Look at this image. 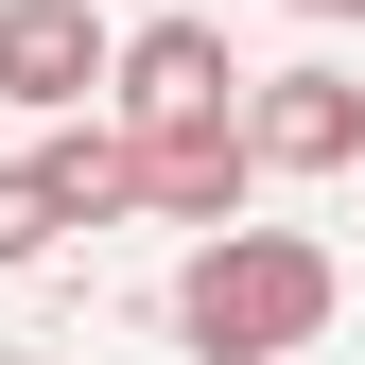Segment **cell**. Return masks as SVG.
<instances>
[{"label": "cell", "mask_w": 365, "mask_h": 365, "mask_svg": "<svg viewBox=\"0 0 365 365\" xmlns=\"http://www.w3.org/2000/svg\"><path fill=\"white\" fill-rule=\"evenodd\" d=\"M18 261H53V192H35V157H0V279Z\"/></svg>", "instance_id": "7"}, {"label": "cell", "mask_w": 365, "mask_h": 365, "mask_svg": "<svg viewBox=\"0 0 365 365\" xmlns=\"http://www.w3.org/2000/svg\"><path fill=\"white\" fill-rule=\"evenodd\" d=\"M244 157L261 174H365V87L348 70H244Z\"/></svg>", "instance_id": "3"}, {"label": "cell", "mask_w": 365, "mask_h": 365, "mask_svg": "<svg viewBox=\"0 0 365 365\" xmlns=\"http://www.w3.org/2000/svg\"><path fill=\"white\" fill-rule=\"evenodd\" d=\"M35 192H53V226H122V209H140L122 122H53V140H35Z\"/></svg>", "instance_id": "6"}, {"label": "cell", "mask_w": 365, "mask_h": 365, "mask_svg": "<svg viewBox=\"0 0 365 365\" xmlns=\"http://www.w3.org/2000/svg\"><path fill=\"white\" fill-rule=\"evenodd\" d=\"M296 18H365V0H296Z\"/></svg>", "instance_id": "8"}, {"label": "cell", "mask_w": 365, "mask_h": 365, "mask_svg": "<svg viewBox=\"0 0 365 365\" xmlns=\"http://www.w3.org/2000/svg\"><path fill=\"white\" fill-rule=\"evenodd\" d=\"M105 105H122V140H226L244 122V70H226L209 18H140L105 53Z\"/></svg>", "instance_id": "2"}, {"label": "cell", "mask_w": 365, "mask_h": 365, "mask_svg": "<svg viewBox=\"0 0 365 365\" xmlns=\"http://www.w3.org/2000/svg\"><path fill=\"white\" fill-rule=\"evenodd\" d=\"M331 313H348V279H331L313 226H209L174 261V348L192 365H296Z\"/></svg>", "instance_id": "1"}, {"label": "cell", "mask_w": 365, "mask_h": 365, "mask_svg": "<svg viewBox=\"0 0 365 365\" xmlns=\"http://www.w3.org/2000/svg\"><path fill=\"white\" fill-rule=\"evenodd\" d=\"M122 157H140V209H174V226H244V192H261L244 122L226 140H122Z\"/></svg>", "instance_id": "5"}, {"label": "cell", "mask_w": 365, "mask_h": 365, "mask_svg": "<svg viewBox=\"0 0 365 365\" xmlns=\"http://www.w3.org/2000/svg\"><path fill=\"white\" fill-rule=\"evenodd\" d=\"M105 53H122V35L87 18V0H0V105L87 122V105H105Z\"/></svg>", "instance_id": "4"}, {"label": "cell", "mask_w": 365, "mask_h": 365, "mask_svg": "<svg viewBox=\"0 0 365 365\" xmlns=\"http://www.w3.org/2000/svg\"><path fill=\"white\" fill-rule=\"evenodd\" d=\"M0 365H35V348H0Z\"/></svg>", "instance_id": "9"}]
</instances>
